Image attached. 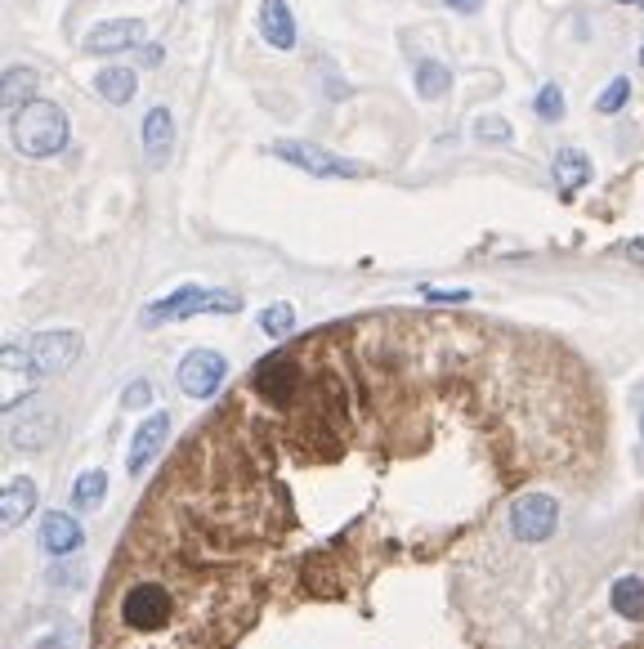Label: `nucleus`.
Segmentation results:
<instances>
[{
    "label": "nucleus",
    "mask_w": 644,
    "mask_h": 649,
    "mask_svg": "<svg viewBox=\"0 0 644 649\" xmlns=\"http://www.w3.org/2000/svg\"><path fill=\"white\" fill-rule=\"evenodd\" d=\"M135 86H140V77L131 73V68H116V63H112V68H103L99 77H95V90L108 99V103H131L135 99Z\"/></svg>",
    "instance_id": "obj_16"
},
{
    "label": "nucleus",
    "mask_w": 644,
    "mask_h": 649,
    "mask_svg": "<svg viewBox=\"0 0 644 649\" xmlns=\"http://www.w3.org/2000/svg\"><path fill=\"white\" fill-rule=\"evenodd\" d=\"M36 86H41V77L32 73V68H10L5 73V86H0V99H5V108H27L32 99H36Z\"/></svg>",
    "instance_id": "obj_18"
},
{
    "label": "nucleus",
    "mask_w": 644,
    "mask_h": 649,
    "mask_svg": "<svg viewBox=\"0 0 644 649\" xmlns=\"http://www.w3.org/2000/svg\"><path fill=\"white\" fill-rule=\"evenodd\" d=\"M533 108H537V117L551 121V125L564 121V90H559V86H542V95H537Z\"/></svg>",
    "instance_id": "obj_22"
},
{
    "label": "nucleus",
    "mask_w": 644,
    "mask_h": 649,
    "mask_svg": "<svg viewBox=\"0 0 644 649\" xmlns=\"http://www.w3.org/2000/svg\"><path fill=\"white\" fill-rule=\"evenodd\" d=\"M166 435H170V417L166 413H153L140 430H135V443H131V458H125V466H131V475H144L148 471V462L162 452V443H166Z\"/></svg>",
    "instance_id": "obj_11"
},
{
    "label": "nucleus",
    "mask_w": 644,
    "mask_h": 649,
    "mask_svg": "<svg viewBox=\"0 0 644 649\" xmlns=\"http://www.w3.org/2000/svg\"><path fill=\"white\" fill-rule=\"evenodd\" d=\"M41 542H45V551H49V556H73V551H81L86 534H81V525H77L73 515L49 510V515L41 519Z\"/></svg>",
    "instance_id": "obj_13"
},
{
    "label": "nucleus",
    "mask_w": 644,
    "mask_h": 649,
    "mask_svg": "<svg viewBox=\"0 0 644 649\" xmlns=\"http://www.w3.org/2000/svg\"><path fill=\"white\" fill-rule=\"evenodd\" d=\"M587 367L479 318L385 309L274 350L125 529L95 649H399L434 578L533 480H596Z\"/></svg>",
    "instance_id": "obj_1"
},
{
    "label": "nucleus",
    "mask_w": 644,
    "mask_h": 649,
    "mask_svg": "<svg viewBox=\"0 0 644 649\" xmlns=\"http://www.w3.org/2000/svg\"><path fill=\"white\" fill-rule=\"evenodd\" d=\"M32 506H36V484H32L27 475L10 480V488H5V502H0V519H5V529H19L23 519L32 515Z\"/></svg>",
    "instance_id": "obj_15"
},
{
    "label": "nucleus",
    "mask_w": 644,
    "mask_h": 649,
    "mask_svg": "<svg viewBox=\"0 0 644 649\" xmlns=\"http://www.w3.org/2000/svg\"><path fill=\"white\" fill-rule=\"evenodd\" d=\"M260 36L274 50H296V14L287 0H260Z\"/></svg>",
    "instance_id": "obj_12"
},
{
    "label": "nucleus",
    "mask_w": 644,
    "mask_h": 649,
    "mask_svg": "<svg viewBox=\"0 0 644 649\" xmlns=\"http://www.w3.org/2000/svg\"><path fill=\"white\" fill-rule=\"evenodd\" d=\"M640 68H644V45H640Z\"/></svg>",
    "instance_id": "obj_30"
},
{
    "label": "nucleus",
    "mask_w": 644,
    "mask_h": 649,
    "mask_svg": "<svg viewBox=\"0 0 644 649\" xmlns=\"http://www.w3.org/2000/svg\"><path fill=\"white\" fill-rule=\"evenodd\" d=\"M640 649H644V645H640Z\"/></svg>",
    "instance_id": "obj_33"
},
{
    "label": "nucleus",
    "mask_w": 644,
    "mask_h": 649,
    "mask_svg": "<svg viewBox=\"0 0 644 649\" xmlns=\"http://www.w3.org/2000/svg\"><path fill=\"white\" fill-rule=\"evenodd\" d=\"M54 435H58V417L49 408H32V413H23V417L10 421V443L19 452L45 448V443H54Z\"/></svg>",
    "instance_id": "obj_10"
},
{
    "label": "nucleus",
    "mask_w": 644,
    "mask_h": 649,
    "mask_svg": "<svg viewBox=\"0 0 644 649\" xmlns=\"http://www.w3.org/2000/svg\"><path fill=\"white\" fill-rule=\"evenodd\" d=\"M430 305H470V292H443V287H421Z\"/></svg>",
    "instance_id": "obj_25"
},
{
    "label": "nucleus",
    "mask_w": 644,
    "mask_h": 649,
    "mask_svg": "<svg viewBox=\"0 0 644 649\" xmlns=\"http://www.w3.org/2000/svg\"><path fill=\"white\" fill-rule=\"evenodd\" d=\"M162 54H166L162 45H144V50H140V58L148 63V68H157V63H162Z\"/></svg>",
    "instance_id": "obj_27"
},
{
    "label": "nucleus",
    "mask_w": 644,
    "mask_h": 649,
    "mask_svg": "<svg viewBox=\"0 0 644 649\" xmlns=\"http://www.w3.org/2000/svg\"><path fill=\"white\" fill-rule=\"evenodd\" d=\"M551 170H555V188L564 193V198H573V193L591 179V157H587V153H577V148H564V153L555 157Z\"/></svg>",
    "instance_id": "obj_14"
},
{
    "label": "nucleus",
    "mask_w": 644,
    "mask_h": 649,
    "mask_svg": "<svg viewBox=\"0 0 644 649\" xmlns=\"http://www.w3.org/2000/svg\"><path fill=\"white\" fill-rule=\"evenodd\" d=\"M175 153V117L170 108H148L144 117V157H148V170H162Z\"/></svg>",
    "instance_id": "obj_9"
},
{
    "label": "nucleus",
    "mask_w": 644,
    "mask_h": 649,
    "mask_svg": "<svg viewBox=\"0 0 644 649\" xmlns=\"http://www.w3.org/2000/svg\"><path fill=\"white\" fill-rule=\"evenodd\" d=\"M211 296L215 292H202V287H179V292H170L166 300H157V305H148L144 309V328H162V322H170V318H192V314H211Z\"/></svg>",
    "instance_id": "obj_7"
},
{
    "label": "nucleus",
    "mask_w": 644,
    "mask_h": 649,
    "mask_svg": "<svg viewBox=\"0 0 644 649\" xmlns=\"http://www.w3.org/2000/svg\"><path fill=\"white\" fill-rule=\"evenodd\" d=\"M640 439H644V417H640Z\"/></svg>",
    "instance_id": "obj_31"
},
{
    "label": "nucleus",
    "mask_w": 644,
    "mask_h": 649,
    "mask_svg": "<svg viewBox=\"0 0 644 649\" xmlns=\"http://www.w3.org/2000/svg\"><path fill=\"white\" fill-rule=\"evenodd\" d=\"M447 90H453V73H447V63L421 58V63H417V95L434 103V99H443Z\"/></svg>",
    "instance_id": "obj_17"
},
{
    "label": "nucleus",
    "mask_w": 644,
    "mask_h": 649,
    "mask_svg": "<svg viewBox=\"0 0 644 649\" xmlns=\"http://www.w3.org/2000/svg\"><path fill=\"white\" fill-rule=\"evenodd\" d=\"M613 6H635V10H644V0H613Z\"/></svg>",
    "instance_id": "obj_28"
},
{
    "label": "nucleus",
    "mask_w": 644,
    "mask_h": 649,
    "mask_svg": "<svg viewBox=\"0 0 644 649\" xmlns=\"http://www.w3.org/2000/svg\"><path fill=\"white\" fill-rule=\"evenodd\" d=\"M559 519H564V506H559V493H551V488H524L506 506V529H510L514 547L551 542L559 534Z\"/></svg>",
    "instance_id": "obj_3"
},
{
    "label": "nucleus",
    "mask_w": 644,
    "mask_h": 649,
    "mask_svg": "<svg viewBox=\"0 0 644 649\" xmlns=\"http://www.w3.org/2000/svg\"><path fill=\"white\" fill-rule=\"evenodd\" d=\"M144 41V23L140 19H112L86 32V54H121Z\"/></svg>",
    "instance_id": "obj_8"
},
{
    "label": "nucleus",
    "mask_w": 644,
    "mask_h": 649,
    "mask_svg": "<svg viewBox=\"0 0 644 649\" xmlns=\"http://www.w3.org/2000/svg\"><path fill=\"white\" fill-rule=\"evenodd\" d=\"M479 135H484L488 144H510V125H506L501 117H484V121H479Z\"/></svg>",
    "instance_id": "obj_24"
},
{
    "label": "nucleus",
    "mask_w": 644,
    "mask_h": 649,
    "mask_svg": "<svg viewBox=\"0 0 644 649\" xmlns=\"http://www.w3.org/2000/svg\"><path fill=\"white\" fill-rule=\"evenodd\" d=\"M631 255H644V246H631Z\"/></svg>",
    "instance_id": "obj_29"
},
{
    "label": "nucleus",
    "mask_w": 644,
    "mask_h": 649,
    "mask_svg": "<svg viewBox=\"0 0 644 649\" xmlns=\"http://www.w3.org/2000/svg\"><path fill=\"white\" fill-rule=\"evenodd\" d=\"M27 354H32V372L36 376H58V372H68L77 363L81 332H41V337H32Z\"/></svg>",
    "instance_id": "obj_6"
},
{
    "label": "nucleus",
    "mask_w": 644,
    "mask_h": 649,
    "mask_svg": "<svg viewBox=\"0 0 644 649\" xmlns=\"http://www.w3.org/2000/svg\"><path fill=\"white\" fill-rule=\"evenodd\" d=\"M68 135H73V125H68V112H63L58 103L49 99H32L27 108L14 112L10 121V140L23 157H58L63 148H68Z\"/></svg>",
    "instance_id": "obj_2"
},
{
    "label": "nucleus",
    "mask_w": 644,
    "mask_h": 649,
    "mask_svg": "<svg viewBox=\"0 0 644 649\" xmlns=\"http://www.w3.org/2000/svg\"><path fill=\"white\" fill-rule=\"evenodd\" d=\"M260 328H265V337L287 341V337L296 332V309H291V305H269V309L260 314Z\"/></svg>",
    "instance_id": "obj_20"
},
{
    "label": "nucleus",
    "mask_w": 644,
    "mask_h": 649,
    "mask_svg": "<svg viewBox=\"0 0 644 649\" xmlns=\"http://www.w3.org/2000/svg\"><path fill=\"white\" fill-rule=\"evenodd\" d=\"M224 376H229V363L215 350H192L179 363V389L188 399H211L215 389L224 385Z\"/></svg>",
    "instance_id": "obj_5"
},
{
    "label": "nucleus",
    "mask_w": 644,
    "mask_h": 649,
    "mask_svg": "<svg viewBox=\"0 0 644 649\" xmlns=\"http://www.w3.org/2000/svg\"><path fill=\"white\" fill-rule=\"evenodd\" d=\"M103 488H108V475L103 471H86L77 484H73V506L77 510H95L103 502Z\"/></svg>",
    "instance_id": "obj_19"
},
{
    "label": "nucleus",
    "mask_w": 644,
    "mask_h": 649,
    "mask_svg": "<svg viewBox=\"0 0 644 649\" xmlns=\"http://www.w3.org/2000/svg\"><path fill=\"white\" fill-rule=\"evenodd\" d=\"M443 6H447V10H462V14H475L484 0H443Z\"/></svg>",
    "instance_id": "obj_26"
},
{
    "label": "nucleus",
    "mask_w": 644,
    "mask_h": 649,
    "mask_svg": "<svg viewBox=\"0 0 644 649\" xmlns=\"http://www.w3.org/2000/svg\"><path fill=\"white\" fill-rule=\"evenodd\" d=\"M179 6H188V0H179Z\"/></svg>",
    "instance_id": "obj_32"
},
{
    "label": "nucleus",
    "mask_w": 644,
    "mask_h": 649,
    "mask_svg": "<svg viewBox=\"0 0 644 649\" xmlns=\"http://www.w3.org/2000/svg\"><path fill=\"white\" fill-rule=\"evenodd\" d=\"M148 404H153V385H148V381H135V385L121 395V408H131V413H140V408H148Z\"/></svg>",
    "instance_id": "obj_23"
},
{
    "label": "nucleus",
    "mask_w": 644,
    "mask_h": 649,
    "mask_svg": "<svg viewBox=\"0 0 644 649\" xmlns=\"http://www.w3.org/2000/svg\"><path fill=\"white\" fill-rule=\"evenodd\" d=\"M626 95H631V81H626V77H613V81L600 90V99H596V112H604V117L622 112V108H626Z\"/></svg>",
    "instance_id": "obj_21"
},
{
    "label": "nucleus",
    "mask_w": 644,
    "mask_h": 649,
    "mask_svg": "<svg viewBox=\"0 0 644 649\" xmlns=\"http://www.w3.org/2000/svg\"><path fill=\"white\" fill-rule=\"evenodd\" d=\"M274 157L291 162L296 170H304V175H313V179H358V175H363L358 162L336 157V153L318 148V144H304V140H282V144H274Z\"/></svg>",
    "instance_id": "obj_4"
}]
</instances>
